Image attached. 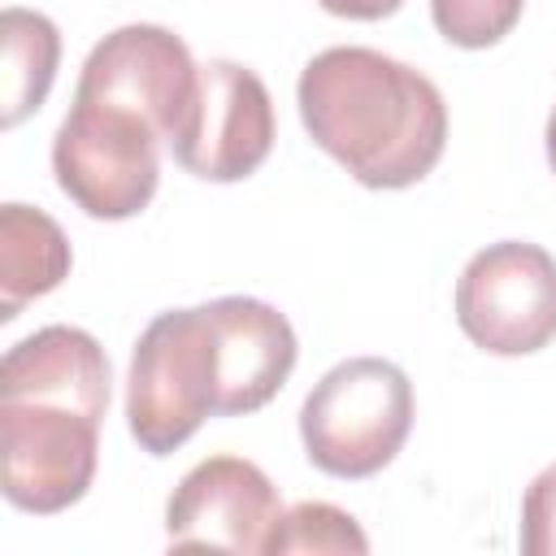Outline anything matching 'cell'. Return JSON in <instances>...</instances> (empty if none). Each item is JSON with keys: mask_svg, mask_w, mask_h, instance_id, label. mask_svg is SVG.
<instances>
[{"mask_svg": "<svg viewBox=\"0 0 556 556\" xmlns=\"http://www.w3.org/2000/svg\"><path fill=\"white\" fill-rule=\"evenodd\" d=\"M295 104L308 139L374 191L421 182L447 148L439 87L378 48L339 43L317 52L300 70Z\"/></svg>", "mask_w": 556, "mask_h": 556, "instance_id": "3", "label": "cell"}, {"mask_svg": "<svg viewBox=\"0 0 556 556\" xmlns=\"http://www.w3.org/2000/svg\"><path fill=\"white\" fill-rule=\"evenodd\" d=\"M200 109V65L187 43L130 22L83 61L74 104L52 139L56 187L96 222L143 213L161 187V152L178 148Z\"/></svg>", "mask_w": 556, "mask_h": 556, "instance_id": "1", "label": "cell"}, {"mask_svg": "<svg viewBox=\"0 0 556 556\" xmlns=\"http://www.w3.org/2000/svg\"><path fill=\"white\" fill-rule=\"evenodd\" d=\"M521 552L556 556V465L539 469L521 495Z\"/></svg>", "mask_w": 556, "mask_h": 556, "instance_id": "14", "label": "cell"}, {"mask_svg": "<svg viewBox=\"0 0 556 556\" xmlns=\"http://www.w3.org/2000/svg\"><path fill=\"white\" fill-rule=\"evenodd\" d=\"M222 339V404L217 417H239L265 408L291 378L300 343L274 304L256 295H222L208 300Z\"/></svg>", "mask_w": 556, "mask_h": 556, "instance_id": "9", "label": "cell"}, {"mask_svg": "<svg viewBox=\"0 0 556 556\" xmlns=\"http://www.w3.org/2000/svg\"><path fill=\"white\" fill-rule=\"evenodd\" d=\"M526 0H430L434 30L456 48H491L521 22Z\"/></svg>", "mask_w": 556, "mask_h": 556, "instance_id": "13", "label": "cell"}, {"mask_svg": "<svg viewBox=\"0 0 556 556\" xmlns=\"http://www.w3.org/2000/svg\"><path fill=\"white\" fill-rule=\"evenodd\" d=\"M317 4L348 22H378V17H391L404 0H317Z\"/></svg>", "mask_w": 556, "mask_h": 556, "instance_id": "15", "label": "cell"}, {"mask_svg": "<svg viewBox=\"0 0 556 556\" xmlns=\"http://www.w3.org/2000/svg\"><path fill=\"white\" fill-rule=\"evenodd\" d=\"M547 165H552V174H556V109H552V117H547Z\"/></svg>", "mask_w": 556, "mask_h": 556, "instance_id": "16", "label": "cell"}, {"mask_svg": "<svg viewBox=\"0 0 556 556\" xmlns=\"http://www.w3.org/2000/svg\"><path fill=\"white\" fill-rule=\"evenodd\" d=\"M65 230L30 204L9 200L0 208V321H13L26 300L56 291L70 278Z\"/></svg>", "mask_w": 556, "mask_h": 556, "instance_id": "10", "label": "cell"}, {"mask_svg": "<svg viewBox=\"0 0 556 556\" xmlns=\"http://www.w3.org/2000/svg\"><path fill=\"white\" fill-rule=\"evenodd\" d=\"M265 552L269 556H291V552H330V556H365L369 552V539L365 530L356 526L352 513L326 504V500H304L295 508H287L269 539H265Z\"/></svg>", "mask_w": 556, "mask_h": 556, "instance_id": "12", "label": "cell"}, {"mask_svg": "<svg viewBox=\"0 0 556 556\" xmlns=\"http://www.w3.org/2000/svg\"><path fill=\"white\" fill-rule=\"evenodd\" d=\"M113 369L96 334L43 326L0 361V465L4 500L52 517L78 504L96 478Z\"/></svg>", "mask_w": 556, "mask_h": 556, "instance_id": "2", "label": "cell"}, {"mask_svg": "<svg viewBox=\"0 0 556 556\" xmlns=\"http://www.w3.org/2000/svg\"><path fill=\"white\" fill-rule=\"evenodd\" d=\"M413 430V382L387 356H352L317 378L300 408L304 456L330 478H374Z\"/></svg>", "mask_w": 556, "mask_h": 556, "instance_id": "5", "label": "cell"}, {"mask_svg": "<svg viewBox=\"0 0 556 556\" xmlns=\"http://www.w3.org/2000/svg\"><path fill=\"white\" fill-rule=\"evenodd\" d=\"M278 517L282 500L261 465L243 456H208L174 486L165 504V539L169 547L265 552Z\"/></svg>", "mask_w": 556, "mask_h": 556, "instance_id": "7", "label": "cell"}, {"mask_svg": "<svg viewBox=\"0 0 556 556\" xmlns=\"http://www.w3.org/2000/svg\"><path fill=\"white\" fill-rule=\"evenodd\" d=\"M222 404V339L208 304L165 308L130 352L126 426L148 456L178 452Z\"/></svg>", "mask_w": 556, "mask_h": 556, "instance_id": "4", "label": "cell"}, {"mask_svg": "<svg viewBox=\"0 0 556 556\" xmlns=\"http://www.w3.org/2000/svg\"><path fill=\"white\" fill-rule=\"evenodd\" d=\"M0 39H4V87H0V126L13 130L22 126L52 91L56 65H61V30L52 17L35 9H4L0 17Z\"/></svg>", "mask_w": 556, "mask_h": 556, "instance_id": "11", "label": "cell"}, {"mask_svg": "<svg viewBox=\"0 0 556 556\" xmlns=\"http://www.w3.org/2000/svg\"><path fill=\"white\" fill-rule=\"evenodd\" d=\"M456 326L491 356H530L556 339V256L526 239L473 252L456 278Z\"/></svg>", "mask_w": 556, "mask_h": 556, "instance_id": "6", "label": "cell"}, {"mask_svg": "<svg viewBox=\"0 0 556 556\" xmlns=\"http://www.w3.org/2000/svg\"><path fill=\"white\" fill-rule=\"evenodd\" d=\"M274 148V100L256 70L239 61L200 65V109L174 161L204 182H239L265 165Z\"/></svg>", "mask_w": 556, "mask_h": 556, "instance_id": "8", "label": "cell"}]
</instances>
